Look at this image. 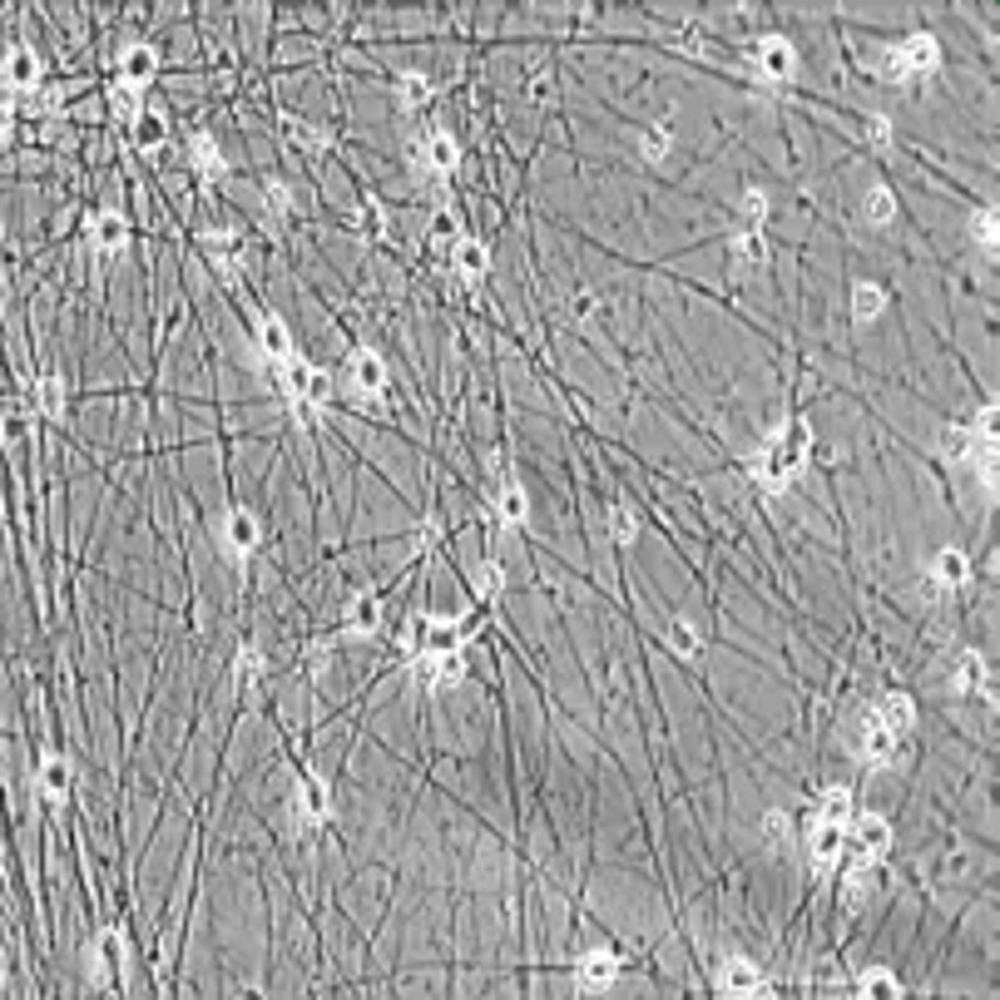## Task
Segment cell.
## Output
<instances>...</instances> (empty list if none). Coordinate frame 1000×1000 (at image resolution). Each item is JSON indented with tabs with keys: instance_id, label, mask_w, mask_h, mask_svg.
Masks as SVG:
<instances>
[{
	"instance_id": "cell-17",
	"label": "cell",
	"mask_w": 1000,
	"mask_h": 1000,
	"mask_svg": "<svg viewBox=\"0 0 1000 1000\" xmlns=\"http://www.w3.org/2000/svg\"><path fill=\"white\" fill-rule=\"evenodd\" d=\"M947 689L956 694V699H986L990 694V664L976 654V649H961L956 664H951V674H947Z\"/></svg>"
},
{
	"instance_id": "cell-21",
	"label": "cell",
	"mask_w": 1000,
	"mask_h": 1000,
	"mask_svg": "<svg viewBox=\"0 0 1000 1000\" xmlns=\"http://www.w3.org/2000/svg\"><path fill=\"white\" fill-rule=\"evenodd\" d=\"M159 80V50L154 45H130V50H119V65H115V85H130V89H149Z\"/></svg>"
},
{
	"instance_id": "cell-5",
	"label": "cell",
	"mask_w": 1000,
	"mask_h": 1000,
	"mask_svg": "<svg viewBox=\"0 0 1000 1000\" xmlns=\"http://www.w3.org/2000/svg\"><path fill=\"white\" fill-rule=\"evenodd\" d=\"M387 387H391V372L372 347H352V352L342 357V391L352 401H362V407L366 401H382Z\"/></svg>"
},
{
	"instance_id": "cell-22",
	"label": "cell",
	"mask_w": 1000,
	"mask_h": 1000,
	"mask_svg": "<svg viewBox=\"0 0 1000 1000\" xmlns=\"http://www.w3.org/2000/svg\"><path fill=\"white\" fill-rule=\"evenodd\" d=\"M758 268H768V238L754 233V228H743L728 243V273L733 278H754Z\"/></svg>"
},
{
	"instance_id": "cell-35",
	"label": "cell",
	"mask_w": 1000,
	"mask_h": 1000,
	"mask_svg": "<svg viewBox=\"0 0 1000 1000\" xmlns=\"http://www.w3.org/2000/svg\"><path fill=\"white\" fill-rule=\"evenodd\" d=\"M877 882H882V867H862V862H852V871L842 877V902H847V906L871 902Z\"/></svg>"
},
{
	"instance_id": "cell-13",
	"label": "cell",
	"mask_w": 1000,
	"mask_h": 1000,
	"mask_svg": "<svg viewBox=\"0 0 1000 1000\" xmlns=\"http://www.w3.org/2000/svg\"><path fill=\"white\" fill-rule=\"evenodd\" d=\"M411 678L426 689H456L466 684V654L446 649V654H411Z\"/></svg>"
},
{
	"instance_id": "cell-40",
	"label": "cell",
	"mask_w": 1000,
	"mask_h": 1000,
	"mask_svg": "<svg viewBox=\"0 0 1000 1000\" xmlns=\"http://www.w3.org/2000/svg\"><path fill=\"white\" fill-rule=\"evenodd\" d=\"M966 451H971V426L936 431V456H941V461H966Z\"/></svg>"
},
{
	"instance_id": "cell-48",
	"label": "cell",
	"mask_w": 1000,
	"mask_h": 1000,
	"mask_svg": "<svg viewBox=\"0 0 1000 1000\" xmlns=\"http://www.w3.org/2000/svg\"><path fill=\"white\" fill-rule=\"evenodd\" d=\"M302 668H308L312 678H323L327 668H333V639H317V644L302 649Z\"/></svg>"
},
{
	"instance_id": "cell-30",
	"label": "cell",
	"mask_w": 1000,
	"mask_h": 1000,
	"mask_svg": "<svg viewBox=\"0 0 1000 1000\" xmlns=\"http://www.w3.org/2000/svg\"><path fill=\"white\" fill-rule=\"evenodd\" d=\"M258 352H263V362L268 366H278V362H288L292 357V333H288L282 317H263L258 323Z\"/></svg>"
},
{
	"instance_id": "cell-10",
	"label": "cell",
	"mask_w": 1000,
	"mask_h": 1000,
	"mask_svg": "<svg viewBox=\"0 0 1000 1000\" xmlns=\"http://www.w3.org/2000/svg\"><path fill=\"white\" fill-rule=\"evenodd\" d=\"M748 65H754L758 80L783 85V80L797 75V50H793V40H783V35H763V40L748 45Z\"/></svg>"
},
{
	"instance_id": "cell-16",
	"label": "cell",
	"mask_w": 1000,
	"mask_h": 1000,
	"mask_svg": "<svg viewBox=\"0 0 1000 1000\" xmlns=\"http://www.w3.org/2000/svg\"><path fill=\"white\" fill-rule=\"evenodd\" d=\"M842 852H847V828H842V822L812 818V828H807V857H812V867L828 877V871H838Z\"/></svg>"
},
{
	"instance_id": "cell-28",
	"label": "cell",
	"mask_w": 1000,
	"mask_h": 1000,
	"mask_svg": "<svg viewBox=\"0 0 1000 1000\" xmlns=\"http://www.w3.org/2000/svg\"><path fill=\"white\" fill-rule=\"evenodd\" d=\"M144 89H130V85H109L105 89V109H109V119H115L119 130H134V124H140V109H144Z\"/></svg>"
},
{
	"instance_id": "cell-9",
	"label": "cell",
	"mask_w": 1000,
	"mask_h": 1000,
	"mask_svg": "<svg viewBox=\"0 0 1000 1000\" xmlns=\"http://www.w3.org/2000/svg\"><path fill=\"white\" fill-rule=\"evenodd\" d=\"M85 961H89L85 976H89V986H95V990L119 986V980H124V971H130V941H124V931H115V926H109V931H99Z\"/></svg>"
},
{
	"instance_id": "cell-26",
	"label": "cell",
	"mask_w": 1000,
	"mask_h": 1000,
	"mask_svg": "<svg viewBox=\"0 0 1000 1000\" xmlns=\"http://www.w3.org/2000/svg\"><path fill=\"white\" fill-rule=\"evenodd\" d=\"M495 516H501V526L506 530H520L530 520V495H526V485H520L516 475L495 485Z\"/></svg>"
},
{
	"instance_id": "cell-29",
	"label": "cell",
	"mask_w": 1000,
	"mask_h": 1000,
	"mask_svg": "<svg viewBox=\"0 0 1000 1000\" xmlns=\"http://www.w3.org/2000/svg\"><path fill=\"white\" fill-rule=\"evenodd\" d=\"M446 258H451V268L461 273L466 282H475V278H485V268H491V248L475 243V238H456V248Z\"/></svg>"
},
{
	"instance_id": "cell-27",
	"label": "cell",
	"mask_w": 1000,
	"mask_h": 1000,
	"mask_svg": "<svg viewBox=\"0 0 1000 1000\" xmlns=\"http://www.w3.org/2000/svg\"><path fill=\"white\" fill-rule=\"evenodd\" d=\"M877 719L887 723V728L896 733V738H906V733L916 728V703H912V694H902V689H892V694H882V703H877Z\"/></svg>"
},
{
	"instance_id": "cell-18",
	"label": "cell",
	"mask_w": 1000,
	"mask_h": 1000,
	"mask_svg": "<svg viewBox=\"0 0 1000 1000\" xmlns=\"http://www.w3.org/2000/svg\"><path fill=\"white\" fill-rule=\"evenodd\" d=\"M614 980H619V956H614L610 947H594L575 961V986H580L585 996H604Z\"/></svg>"
},
{
	"instance_id": "cell-50",
	"label": "cell",
	"mask_w": 1000,
	"mask_h": 1000,
	"mask_svg": "<svg viewBox=\"0 0 1000 1000\" xmlns=\"http://www.w3.org/2000/svg\"><path fill=\"white\" fill-rule=\"evenodd\" d=\"M867 144H877V149H887V144H892V119L871 115V119H867Z\"/></svg>"
},
{
	"instance_id": "cell-38",
	"label": "cell",
	"mask_w": 1000,
	"mask_h": 1000,
	"mask_svg": "<svg viewBox=\"0 0 1000 1000\" xmlns=\"http://www.w3.org/2000/svg\"><path fill=\"white\" fill-rule=\"evenodd\" d=\"M758 832H763L768 852H783L787 842H793V818H787L783 807H768V812H763V822H758Z\"/></svg>"
},
{
	"instance_id": "cell-6",
	"label": "cell",
	"mask_w": 1000,
	"mask_h": 1000,
	"mask_svg": "<svg viewBox=\"0 0 1000 1000\" xmlns=\"http://www.w3.org/2000/svg\"><path fill=\"white\" fill-rule=\"evenodd\" d=\"M847 743H852V754H857V763H867V768H892L896 754H902V738H896V733L887 728V723L877 719L871 709L852 719Z\"/></svg>"
},
{
	"instance_id": "cell-42",
	"label": "cell",
	"mask_w": 1000,
	"mask_h": 1000,
	"mask_svg": "<svg viewBox=\"0 0 1000 1000\" xmlns=\"http://www.w3.org/2000/svg\"><path fill=\"white\" fill-rule=\"evenodd\" d=\"M668 649H674L678 659H699V654H703L699 629H694L689 619H674V624H668Z\"/></svg>"
},
{
	"instance_id": "cell-15",
	"label": "cell",
	"mask_w": 1000,
	"mask_h": 1000,
	"mask_svg": "<svg viewBox=\"0 0 1000 1000\" xmlns=\"http://www.w3.org/2000/svg\"><path fill=\"white\" fill-rule=\"evenodd\" d=\"M926 585H931L936 594L966 590V585H971V555H966L961 545L936 550V555H931V565H926Z\"/></svg>"
},
{
	"instance_id": "cell-36",
	"label": "cell",
	"mask_w": 1000,
	"mask_h": 1000,
	"mask_svg": "<svg viewBox=\"0 0 1000 1000\" xmlns=\"http://www.w3.org/2000/svg\"><path fill=\"white\" fill-rule=\"evenodd\" d=\"M852 812H857V807H852V787L832 783V787H822L818 812H812V818H822V822H842V828H847V822H852Z\"/></svg>"
},
{
	"instance_id": "cell-1",
	"label": "cell",
	"mask_w": 1000,
	"mask_h": 1000,
	"mask_svg": "<svg viewBox=\"0 0 1000 1000\" xmlns=\"http://www.w3.org/2000/svg\"><path fill=\"white\" fill-rule=\"evenodd\" d=\"M807 461H812V431H807L803 417H787L763 436V446L748 461V475L763 491H783L807 471Z\"/></svg>"
},
{
	"instance_id": "cell-34",
	"label": "cell",
	"mask_w": 1000,
	"mask_h": 1000,
	"mask_svg": "<svg viewBox=\"0 0 1000 1000\" xmlns=\"http://www.w3.org/2000/svg\"><path fill=\"white\" fill-rule=\"evenodd\" d=\"M263 674H268V654H263L258 644H238V654H233V684L238 689H258Z\"/></svg>"
},
{
	"instance_id": "cell-51",
	"label": "cell",
	"mask_w": 1000,
	"mask_h": 1000,
	"mask_svg": "<svg viewBox=\"0 0 1000 1000\" xmlns=\"http://www.w3.org/2000/svg\"><path fill=\"white\" fill-rule=\"evenodd\" d=\"M134 130H140V144H144V149H154V140H164V119H159V124H154V119H140Z\"/></svg>"
},
{
	"instance_id": "cell-11",
	"label": "cell",
	"mask_w": 1000,
	"mask_h": 1000,
	"mask_svg": "<svg viewBox=\"0 0 1000 1000\" xmlns=\"http://www.w3.org/2000/svg\"><path fill=\"white\" fill-rule=\"evenodd\" d=\"M327 818H333V787H327V778H302L298 793H292V828L317 832Z\"/></svg>"
},
{
	"instance_id": "cell-39",
	"label": "cell",
	"mask_w": 1000,
	"mask_h": 1000,
	"mask_svg": "<svg viewBox=\"0 0 1000 1000\" xmlns=\"http://www.w3.org/2000/svg\"><path fill=\"white\" fill-rule=\"evenodd\" d=\"M971 243L976 248H986V253H996V243H1000V218H996V208H971Z\"/></svg>"
},
{
	"instance_id": "cell-2",
	"label": "cell",
	"mask_w": 1000,
	"mask_h": 1000,
	"mask_svg": "<svg viewBox=\"0 0 1000 1000\" xmlns=\"http://www.w3.org/2000/svg\"><path fill=\"white\" fill-rule=\"evenodd\" d=\"M867 70H877L882 80H892V85H912V80H926L941 70V40L926 31L906 35V40L887 45L877 60H867Z\"/></svg>"
},
{
	"instance_id": "cell-49",
	"label": "cell",
	"mask_w": 1000,
	"mask_h": 1000,
	"mask_svg": "<svg viewBox=\"0 0 1000 1000\" xmlns=\"http://www.w3.org/2000/svg\"><path fill=\"white\" fill-rule=\"evenodd\" d=\"M15 140V99L11 95H0V149Z\"/></svg>"
},
{
	"instance_id": "cell-37",
	"label": "cell",
	"mask_w": 1000,
	"mask_h": 1000,
	"mask_svg": "<svg viewBox=\"0 0 1000 1000\" xmlns=\"http://www.w3.org/2000/svg\"><path fill=\"white\" fill-rule=\"evenodd\" d=\"M282 124H288V140L298 144L302 154H323L327 144H333V134H327L323 124H308V119H292V115L282 119Z\"/></svg>"
},
{
	"instance_id": "cell-12",
	"label": "cell",
	"mask_w": 1000,
	"mask_h": 1000,
	"mask_svg": "<svg viewBox=\"0 0 1000 1000\" xmlns=\"http://www.w3.org/2000/svg\"><path fill=\"white\" fill-rule=\"evenodd\" d=\"M763 971H758V961L748 956H728L719 971H713V990H719V1000H758V990H763Z\"/></svg>"
},
{
	"instance_id": "cell-33",
	"label": "cell",
	"mask_w": 1000,
	"mask_h": 1000,
	"mask_svg": "<svg viewBox=\"0 0 1000 1000\" xmlns=\"http://www.w3.org/2000/svg\"><path fill=\"white\" fill-rule=\"evenodd\" d=\"M862 224H871V228L896 224V194L887 183H871L867 194H862Z\"/></svg>"
},
{
	"instance_id": "cell-47",
	"label": "cell",
	"mask_w": 1000,
	"mask_h": 1000,
	"mask_svg": "<svg viewBox=\"0 0 1000 1000\" xmlns=\"http://www.w3.org/2000/svg\"><path fill=\"white\" fill-rule=\"evenodd\" d=\"M610 535H614V545H635L639 540V516L629 506H614L610 510Z\"/></svg>"
},
{
	"instance_id": "cell-31",
	"label": "cell",
	"mask_w": 1000,
	"mask_h": 1000,
	"mask_svg": "<svg viewBox=\"0 0 1000 1000\" xmlns=\"http://www.w3.org/2000/svg\"><path fill=\"white\" fill-rule=\"evenodd\" d=\"M857 1000H906V996H902V980H896V971L867 966L857 976Z\"/></svg>"
},
{
	"instance_id": "cell-4",
	"label": "cell",
	"mask_w": 1000,
	"mask_h": 1000,
	"mask_svg": "<svg viewBox=\"0 0 1000 1000\" xmlns=\"http://www.w3.org/2000/svg\"><path fill=\"white\" fill-rule=\"evenodd\" d=\"M461 169V144L451 140L446 130H426L411 140V173H417L421 183H436V189H446V179Z\"/></svg>"
},
{
	"instance_id": "cell-46",
	"label": "cell",
	"mask_w": 1000,
	"mask_h": 1000,
	"mask_svg": "<svg viewBox=\"0 0 1000 1000\" xmlns=\"http://www.w3.org/2000/svg\"><path fill=\"white\" fill-rule=\"evenodd\" d=\"M668 149H674V134L659 130V124H649V130L639 134V154H644V164H664Z\"/></svg>"
},
{
	"instance_id": "cell-41",
	"label": "cell",
	"mask_w": 1000,
	"mask_h": 1000,
	"mask_svg": "<svg viewBox=\"0 0 1000 1000\" xmlns=\"http://www.w3.org/2000/svg\"><path fill=\"white\" fill-rule=\"evenodd\" d=\"M426 99H431V80H426V75H417V70H411V75L397 80V109H401V115L421 109Z\"/></svg>"
},
{
	"instance_id": "cell-52",
	"label": "cell",
	"mask_w": 1000,
	"mask_h": 1000,
	"mask_svg": "<svg viewBox=\"0 0 1000 1000\" xmlns=\"http://www.w3.org/2000/svg\"><path fill=\"white\" fill-rule=\"evenodd\" d=\"M575 312H580V317H600V298L580 292V298H575Z\"/></svg>"
},
{
	"instance_id": "cell-43",
	"label": "cell",
	"mask_w": 1000,
	"mask_h": 1000,
	"mask_svg": "<svg viewBox=\"0 0 1000 1000\" xmlns=\"http://www.w3.org/2000/svg\"><path fill=\"white\" fill-rule=\"evenodd\" d=\"M738 218H743V228H763L768 224V189H743L738 194Z\"/></svg>"
},
{
	"instance_id": "cell-45",
	"label": "cell",
	"mask_w": 1000,
	"mask_h": 1000,
	"mask_svg": "<svg viewBox=\"0 0 1000 1000\" xmlns=\"http://www.w3.org/2000/svg\"><path fill=\"white\" fill-rule=\"evenodd\" d=\"M263 204H268V214L278 218H292V183H282V179H263Z\"/></svg>"
},
{
	"instance_id": "cell-3",
	"label": "cell",
	"mask_w": 1000,
	"mask_h": 1000,
	"mask_svg": "<svg viewBox=\"0 0 1000 1000\" xmlns=\"http://www.w3.org/2000/svg\"><path fill=\"white\" fill-rule=\"evenodd\" d=\"M273 372V387L282 391V401H292V407H302V411H317V407H327L333 401V377H327L323 366H312L308 357H298L292 352L288 362H278V366H268Z\"/></svg>"
},
{
	"instance_id": "cell-25",
	"label": "cell",
	"mask_w": 1000,
	"mask_h": 1000,
	"mask_svg": "<svg viewBox=\"0 0 1000 1000\" xmlns=\"http://www.w3.org/2000/svg\"><path fill=\"white\" fill-rule=\"evenodd\" d=\"M189 164H194L198 169V179H224L228 173V159H224V149H218V140L208 130H194L189 134Z\"/></svg>"
},
{
	"instance_id": "cell-44",
	"label": "cell",
	"mask_w": 1000,
	"mask_h": 1000,
	"mask_svg": "<svg viewBox=\"0 0 1000 1000\" xmlns=\"http://www.w3.org/2000/svg\"><path fill=\"white\" fill-rule=\"evenodd\" d=\"M501 590H506V565H501V559L475 565V594H481V600H501Z\"/></svg>"
},
{
	"instance_id": "cell-7",
	"label": "cell",
	"mask_w": 1000,
	"mask_h": 1000,
	"mask_svg": "<svg viewBox=\"0 0 1000 1000\" xmlns=\"http://www.w3.org/2000/svg\"><path fill=\"white\" fill-rule=\"evenodd\" d=\"M214 540H218V550H224V559L243 565V559L263 545V520L248 506H228L224 516L214 520Z\"/></svg>"
},
{
	"instance_id": "cell-19",
	"label": "cell",
	"mask_w": 1000,
	"mask_h": 1000,
	"mask_svg": "<svg viewBox=\"0 0 1000 1000\" xmlns=\"http://www.w3.org/2000/svg\"><path fill=\"white\" fill-rule=\"evenodd\" d=\"M40 55L31 50V45H15V50H5V60H0V85L11 89V95H31V89H40Z\"/></svg>"
},
{
	"instance_id": "cell-23",
	"label": "cell",
	"mask_w": 1000,
	"mask_h": 1000,
	"mask_svg": "<svg viewBox=\"0 0 1000 1000\" xmlns=\"http://www.w3.org/2000/svg\"><path fill=\"white\" fill-rule=\"evenodd\" d=\"M382 619H387V604H382L377 594H357L342 614V635L347 639H372L382 629Z\"/></svg>"
},
{
	"instance_id": "cell-32",
	"label": "cell",
	"mask_w": 1000,
	"mask_h": 1000,
	"mask_svg": "<svg viewBox=\"0 0 1000 1000\" xmlns=\"http://www.w3.org/2000/svg\"><path fill=\"white\" fill-rule=\"evenodd\" d=\"M887 312V288L882 282H852V323H877Z\"/></svg>"
},
{
	"instance_id": "cell-24",
	"label": "cell",
	"mask_w": 1000,
	"mask_h": 1000,
	"mask_svg": "<svg viewBox=\"0 0 1000 1000\" xmlns=\"http://www.w3.org/2000/svg\"><path fill=\"white\" fill-rule=\"evenodd\" d=\"M70 407V391H65V377L60 372H45V377L31 382V411H40V417L60 421Z\"/></svg>"
},
{
	"instance_id": "cell-14",
	"label": "cell",
	"mask_w": 1000,
	"mask_h": 1000,
	"mask_svg": "<svg viewBox=\"0 0 1000 1000\" xmlns=\"http://www.w3.org/2000/svg\"><path fill=\"white\" fill-rule=\"evenodd\" d=\"M70 793H75V763L65 754H40V763H35V797L60 807L70 803Z\"/></svg>"
},
{
	"instance_id": "cell-53",
	"label": "cell",
	"mask_w": 1000,
	"mask_h": 1000,
	"mask_svg": "<svg viewBox=\"0 0 1000 1000\" xmlns=\"http://www.w3.org/2000/svg\"><path fill=\"white\" fill-rule=\"evenodd\" d=\"M233 1000H268V996H263V986H238Z\"/></svg>"
},
{
	"instance_id": "cell-20",
	"label": "cell",
	"mask_w": 1000,
	"mask_h": 1000,
	"mask_svg": "<svg viewBox=\"0 0 1000 1000\" xmlns=\"http://www.w3.org/2000/svg\"><path fill=\"white\" fill-rule=\"evenodd\" d=\"M85 248H95V253H119V248H130V224H124V214L119 208H99V214L85 218Z\"/></svg>"
},
{
	"instance_id": "cell-8",
	"label": "cell",
	"mask_w": 1000,
	"mask_h": 1000,
	"mask_svg": "<svg viewBox=\"0 0 1000 1000\" xmlns=\"http://www.w3.org/2000/svg\"><path fill=\"white\" fill-rule=\"evenodd\" d=\"M847 852L862 867H882L887 852H892V822L882 812H852L847 822Z\"/></svg>"
}]
</instances>
